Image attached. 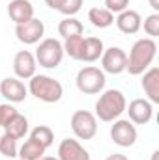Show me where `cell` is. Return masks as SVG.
<instances>
[{
  "label": "cell",
  "mask_w": 159,
  "mask_h": 160,
  "mask_svg": "<svg viewBox=\"0 0 159 160\" xmlns=\"http://www.w3.org/2000/svg\"><path fill=\"white\" fill-rule=\"evenodd\" d=\"M144 32L154 39L159 36V13H152L144 19Z\"/></svg>",
  "instance_id": "484cf974"
},
{
  "label": "cell",
  "mask_w": 159,
  "mask_h": 160,
  "mask_svg": "<svg viewBox=\"0 0 159 160\" xmlns=\"http://www.w3.org/2000/svg\"><path fill=\"white\" fill-rule=\"evenodd\" d=\"M150 2V8L154 9V13H159V0H148Z\"/></svg>",
  "instance_id": "4dcf8cb0"
},
{
  "label": "cell",
  "mask_w": 159,
  "mask_h": 160,
  "mask_svg": "<svg viewBox=\"0 0 159 160\" xmlns=\"http://www.w3.org/2000/svg\"><path fill=\"white\" fill-rule=\"evenodd\" d=\"M43 34H45V24H43V21L36 19V17H32L30 21H26L23 24H15V36L25 45L40 43Z\"/></svg>",
  "instance_id": "9c48e42d"
},
{
  "label": "cell",
  "mask_w": 159,
  "mask_h": 160,
  "mask_svg": "<svg viewBox=\"0 0 159 160\" xmlns=\"http://www.w3.org/2000/svg\"><path fill=\"white\" fill-rule=\"evenodd\" d=\"M45 147L40 145L36 140H32V138H28L21 147H19V158L21 160H40L43 155H45Z\"/></svg>",
  "instance_id": "ac0fdd59"
},
{
  "label": "cell",
  "mask_w": 159,
  "mask_h": 160,
  "mask_svg": "<svg viewBox=\"0 0 159 160\" xmlns=\"http://www.w3.org/2000/svg\"><path fill=\"white\" fill-rule=\"evenodd\" d=\"M105 160H129L125 155H122V153H114V155H109Z\"/></svg>",
  "instance_id": "f546056e"
},
{
  "label": "cell",
  "mask_w": 159,
  "mask_h": 160,
  "mask_svg": "<svg viewBox=\"0 0 159 160\" xmlns=\"http://www.w3.org/2000/svg\"><path fill=\"white\" fill-rule=\"evenodd\" d=\"M36 62L45 69H56L62 60H64V47L62 43L54 38H47V39L40 41L36 54H34Z\"/></svg>",
  "instance_id": "277c9868"
},
{
  "label": "cell",
  "mask_w": 159,
  "mask_h": 160,
  "mask_svg": "<svg viewBox=\"0 0 159 160\" xmlns=\"http://www.w3.org/2000/svg\"><path fill=\"white\" fill-rule=\"evenodd\" d=\"M84 32V26H82V22L77 21L75 17H66L64 21H60V24H58V34L64 38V39H68V38H71V36H79Z\"/></svg>",
  "instance_id": "44dd1931"
},
{
  "label": "cell",
  "mask_w": 159,
  "mask_h": 160,
  "mask_svg": "<svg viewBox=\"0 0 159 160\" xmlns=\"http://www.w3.org/2000/svg\"><path fill=\"white\" fill-rule=\"evenodd\" d=\"M105 47H103V41L99 38H84L82 39V47H80L79 52V62H86V63H92L96 60L101 58Z\"/></svg>",
  "instance_id": "e0dca14e"
},
{
  "label": "cell",
  "mask_w": 159,
  "mask_h": 160,
  "mask_svg": "<svg viewBox=\"0 0 159 160\" xmlns=\"http://www.w3.org/2000/svg\"><path fill=\"white\" fill-rule=\"evenodd\" d=\"M0 95L9 102H23L28 97V88L17 77H8L0 82Z\"/></svg>",
  "instance_id": "7c38bea8"
},
{
  "label": "cell",
  "mask_w": 159,
  "mask_h": 160,
  "mask_svg": "<svg viewBox=\"0 0 159 160\" xmlns=\"http://www.w3.org/2000/svg\"><path fill=\"white\" fill-rule=\"evenodd\" d=\"M105 73L99 69V67H94V65H88V67H82L79 73H77V89L84 95H97L105 89Z\"/></svg>",
  "instance_id": "5b68a950"
},
{
  "label": "cell",
  "mask_w": 159,
  "mask_h": 160,
  "mask_svg": "<svg viewBox=\"0 0 159 160\" xmlns=\"http://www.w3.org/2000/svg\"><path fill=\"white\" fill-rule=\"evenodd\" d=\"M148 101L152 104L159 102V67H150L142 73V82H140Z\"/></svg>",
  "instance_id": "2e32d148"
},
{
  "label": "cell",
  "mask_w": 159,
  "mask_h": 160,
  "mask_svg": "<svg viewBox=\"0 0 159 160\" xmlns=\"http://www.w3.org/2000/svg\"><path fill=\"white\" fill-rule=\"evenodd\" d=\"M71 130L79 140H92L97 134V118L88 110H77L71 116Z\"/></svg>",
  "instance_id": "8992f818"
},
{
  "label": "cell",
  "mask_w": 159,
  "mask_h": 160,
  "mask_svg": "<svg viewBox=\"0 0 159 160\" xmlns=\"http://www.w3.org/2000/svg\"><path fill=\"white\" fill-rule=\"evenodd\" d=\"M82 2H84V0H62L58 11H60L62 15H66V17H73V15H77L80 11Z\"/></svg>",
  "instance_id": "d4e9b609"
},
{
  "label": "cell",
  "mask_w": 159,
  "mask_h": 160,
  "mask_svg": "<svg viewBox=\"0 0 159 160\" xmlns=\"http://www.w3.org/2000/svg\"><path fill=\"white\" fill-rule=\"evenodd\" d=\"M17 114H19V112L15 110V106H11V104H8V102H6V104H0V127L4 128Z\"/></svg>",
  "instance_id": "4316f807"
},
{
  "label": "cell",
  "mask_w": 159,
  "mask_h": 160,
  "mask_svg": "<svg viewBox=\"0 0 159 160\" xmlns=\"http://www.w3.org/2000/svg\"><path fill=\"white\" fill-rule=\"evenodd\" d=\"M82 39H84L82 34L68 38L66 43L62 45V47H64V54H68V56L73 58V60H79V52H80V47H82Z\"/></svg>",
  "instance_id": "cb8c5ba5"
},
{
  "label": "cell",
  "mask_w": 159,
  "mask_h": 160,
  "mask_svg": "<svg viewBox=\"0 0 159 160\" xmlns=\"http://www.w3.org/2000/svg\"><path fill=\"white\" fill-rule=\"evenodd\" d=\"M28 91L41 102L52 104L58 102L64 95V88L58 80H54L52 77L47 75H34L30 82H28Z\"/></svg>",
  "instance_id": "3957f363"
},
{
  "label": "cell",
  "mask_w": 159,
  "mask_h": 160,
  "mask_svg": "<svg viewBox=\"0 0 159 160\" xmlns=\"http://www.w3.org/2000/svg\"><path fill=\"white\" fill-rule=\"evenodd\" d=\"M129 8V0H105V9H109L112 15L122 13Z\"/></svg>",
  "instance_id": "83f0119b"
},
{
  "label": "cell",
  "mask_w": 159,
  "mask_h": 160,
  "mask_svg": "<svg viewBox=\"0 0 159 160\" xmlns=\"http://www.w3.org/2000/svg\"><path fill=\"white\" fill-rule=\"evenodd\" d=\"M8 15L15 24H23L34 17V6L30 0H9Z\"/></svg>",
  "instance_id": "9a60e30c"
},
{
  "label": "cell",
  "mask_w": 159,
  "mask_h": 160,
  "mask_svg": "<svg viewBox=\"0 0 159 160\" xmlns=\"http://www.w3.org/2000/svg\"><path fill=\"white\" fill-rule=\"evenodd\" d=\"M111 127V138L118 147H131L137 142V128L129 119H116Z\"/></svg>",
  "instance_id": "ba28073f"
},
{
  "label": "cell",
  "mask_w": 159,
  "mask_h": 160,
  "mask_svg": "<svg viewBox=\"0 0 159 160\" xmlns=\"http://www.w3.org/2000/svg\"><path fill=\"white\" fill-rule=\"evenodd\" d=\"M156 54H157V45H156V41L152 39V38L137 39L133 43L131 50H129L125 71L129 75H133V77L142 75L146 69L152 67V63L156 60Z\"/></svg>",
  "instance_id": "6da1fadb"
},
{
  "label": "cell",
  "mask_w": 159,
  "mask_h": 160,
  "mask_svg": "<svg viewBox=\"0 0 159 160\" xmlns=\"http://www.w3.org/2000/svg\"><path fill=\"white\" fill-rule=\"evenodd\" d=\"M125 112L129 114V121L133 125H146L154 116V106L148 99H135L125 106Z\"/></svg>",
  "instance_id": "8fae6325"
},
{
  "label": "cell",
  "mask_w": 159,
  "mask_h": 160,
  "mask_svg": "<svg viewBox=\"0 0 159 160\" xmlns=\"http://www.w3.org/2000/svg\"><path fill=\"white\" fill-rule=\"evenodd\" d=\"M127 65V54L120 47H111L105 48L101 54V71L109 75H120L125 71Z\"/></svg>",
  "instance_id": "52a82bcc"
},
{
  "label": "cell",
  "mask_w": 159,
  "mask_h": 160,
  "mask_svg": "<svg viewBox=\"0 0 159 160\" xmlns=\"http://www.w3.org/2000/svg\"><path fill=\"white\" fill-rule=\"evenodd\" d=\"M30 138L36 140V142H38L40 145H43L45 149H49V147L52 145V142H54V132H52L51 127H47V125H38L36 128H32Z\"/></svg>",
  "instance_id": "7402d4cb"
},
{
  "label": "cell",
  "mask_w": 159,
  "mask_h": 160,
  "mask_svg": "<svg viewBox=\"0 0 159 160\" xmlns=\"http://www.w3.org/2000/svg\"><path fill=\"white\" fill-rule=\"evenodd\" d=\"M157 155H159V151H154V155H152V160H157Z\"/></svg>",
  "instance_id": "1f68e13d"
},
{
  "label": "cell",
  "mask_w": 159,
  "mask_h": 160,
  "mask_svg": "<svg viewBox=\"0 0 159 160\" xmlns=\"http://www.w3.org/2000/svg\"><path fill=\"white\" fill-rule=\"evenodd\" d=\"M116 26H118V30L122 34L133 36V34H137V32L142 28V17H140L139 11L127 8L125 11L118 13V17H116Z\"/></svg>",
  "instance_id": "5bb4252c"
},
{
  "label": "cell",
  "mask_w": 159,
  "mask_h": 160,
  "mask_svg": "<svg viewBox=\"0 0 159 160\" xmlns=\"http://www.w3.org/2000/svg\"><path fill=\"white\" fill-rule=\"evenodd\" d=\"M45 4H47L51 9H56V11H58V8H60L62 0H45Z\"/></svg>",
  "instance_id": "f1b7e54d"
},
{
  "label": "cell",
  "mask_w": 159,
  "mask_h": 160,
  "mask_svg": "<svg viewBox=\"0 0 159 160\" xmlns=\"http://www.w3.org/2000/svg\"><path fill=\"white\" fill-rule=\"evenodd\" d=\"M88 21L96 28H109L114 22V15L105 8H92L88 11Z\"/></svg>",
  "instance_id": "d6986e66"
},
{
  "label": "cell",
  "mask_w": 159,
  "mask_h": 160,
  "mask_svg": "<svg viewBox=\"0 0 159 160\" xmlns=\"http://www.w3.org/2000/svg\"><path fill=\"white\" fill-rule=\"evenodd\" d=\"M38 62L30 50H19L13 58V73L19 80H30L36 75Z\"/></svg>",
  "instance_id": "30bf717a"
},
{
  "label": "cell",
  "mask_w": 159,
  "mask_h": 160,
  "mask_svg": "<svg viewBox=\"0 0 159 160\" xmlns=\"http://www.w3.org/2000/svg\"><path fill=\"white\" fill-rule=\"evenodd\" d=\"M0 153L6 158H15L19 155V147H17V140L11 138L9 134L4 132V136L0 138Z\"/></svg>",
  "instance_id": "603a6c76"
},
{
  "label": "cell",
  "mask_w": 159,
  "mask_h": 160,
  "mask_svg": "<svg viewBox=\"0 0 159 160\" xmlns=\"http://www.w3.org/2000/svg\"><path fill=\"white\" fill-rule=\"evenodd\" d=\"M125 106H127V101L120 89H107L99 95V99L96 102V114L94 116L99 121L112 123L125 112Z\"/></svg>",
  "instance_id": "7a4b0ae2"
},
{
  "label": "cell",
  "mask_w": 159,
  "mask_h": 160,
  "mask_svg": "<svg viewBox=\"0 0 159 160\" xmlns=\"http://www.w3.org/2000/svg\"><path fill=\"white\" fill-rule=\"evenodd\" d=\"M58 160H90V153L80 145L77 140L66 138L58 145Z\"/></svg>",
  "instance_id": "4fadbf2b"
},
{
  "label": "cell",
  "mask_w": 159,
  "mask_h": 160,
  "mask_svg": "<svg viewBox=\"0 0 159 160\" xmlns=\"http://www.w3.org/2000/svg\"><path fill=\"white\" fill-rule=\"evenodd\" d=\"M4 130H6V134H9L11 138L21 140V138H25V136L28 134V119H26L23 114H17L13 119L4 127Z\"/></svg>",
  "instance_id": "ffe728a7"
}]
</instances>
